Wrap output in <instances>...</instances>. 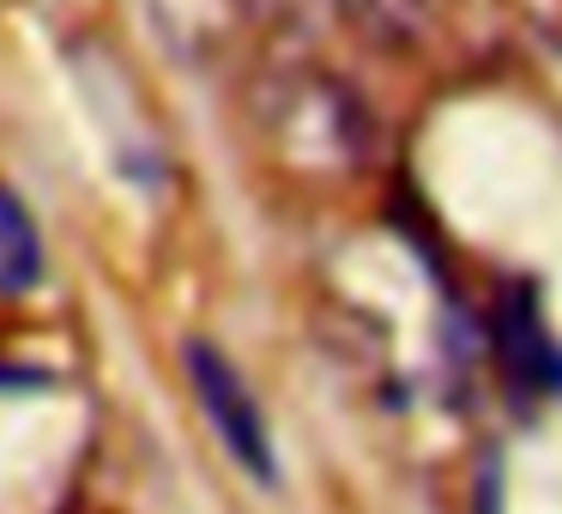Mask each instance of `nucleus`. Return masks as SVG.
Instances as JSON below:
<instances>
[{
    "label": "nucleus",
    "mask_w": 562,
    "mask_h": 514,
    "mask_svg": "<svg viewBox=\"0 0 562 514\" xmlns=\"http://www.w3.org/2000/svg\"><path fill=\"white\" fill-rule=\"evenodd\" d=\"M43 279V236L37 219L13 188H0V297H25Z\"/></svg>",
    "instance_id": "f03ea898"
},
{
    "label": "nucleus",
    "mask_w": 562,
    "mask_h": 514,
    "mask_svg": "<svg viewBox=\"0 0 562 514\" xmlns=\"http://www.w3.org/2000/svg\"><path fill=\"white\" fill-rule=\"evenodd\" d=\"M182 364H188V381H194L200 412L212 417V429H218V442L236 454V466H243L248 478H260V484H272V478H279V454H272L267 417H260L248 381L236 376V364L206 339H188Z\"/></svg>",
    "instance_id": "f257e3e1"
}]
</instances>
